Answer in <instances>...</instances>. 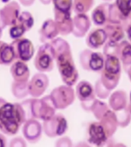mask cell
<instances>
[{"instance_id":"obj_1","label":"cell","mask_w":131,"mask_h":147,"mask_svg":"<svg viewBox=\"0 0 131 147\" xmlns=\"http://www.w3.org/2000/svg\"><path fill=\"white\" fill-rule=\"evenodd\" d=\"M22 105L11 103L0 97V130L8 136L18 133L21 126L27 120Z\"/></svg>"},{"instance_id":"obj_2","label":"cell","mask_w":131,"mask_h":147,"mask_svg":"<svg viewBox=\"0 0 131 147\" xmlns=\"http://www.w3.org/2000/svg\"><path fill=\"white\" fill-rule=\"evenodd\" d=\"M55 61L64 84L70 87L75 84L78 80L79 74L74 61L71 47L58 53L55 56Z\"/></svg>"},{"instance_id":"obj_3","label":"cell","mask_w":131,"mask_h":147,"mask_svg":"<svg viewBox=\"0 0 131 147\" xmlns=\"http://www.w3.org/2000/svg\"><path fill=\"white\" fill-rule=\"evenodd\" d=\"M56 110L50 95L42 98H32L31 113L34 119H41L43 121L48 120L56 114Z\"/></svg>"},{"instance_id":"obj_4","label":"cell","mask_w":131,"mask_h":147,"mask_svg":"<svg viewBox=\"0 0 131 147\" xmlns=\"http://www.w3.org/2000/svg\"><path fill=\"white\" fill-rule=\"evenodd\" d=\"M55 61V55L50 43L43 44L39 47L34 56V67L41 73L50 72L54 68Z\"/></svg>"},{"instance_id":"obj_5","label":"cell","mask_w":131,"mask_h":147,"mask_svg":"<svg viewBox=\"0 0 131 147\" xmlns=\"http://www.w3.org/2000/svg\"><path fill=\"white\" fill-rule=\"evenodd\" d=\"M50 96L56 109L64 110L74 103L76 94L72 87L61 85L53 89Z\"/></svg>"},{"instance_id":"obj_6","label":"cell","mask_w":131,"mask_h":147,"mask_svg":"<svg viewBox=\"0 0 131 147\" xmlns=\"http://www.w3.org/2000/svg\"><path fill=\"white\" fill-rule=\"evenodd\" d=\"M43 122V131L48 137L61 136L64 135L68 129V121L61 113H57L50 119Z\"/></svg>"},{"instance_id":"obj_7","label":"cell","mask_w":131,"mask_h":147,"mask_svg":"<svg viewBox=\"0 0 131 147\" xmlns=\"http://www.w3.org/2000/svg\"><path fill=\"white\" fill-rule=\"evenodd\" d=\"M104 61V55L100 52H94L90 49H85L80 52V65L86 71H102Z\"/></svg>"},{"instance_id":"obj_8","label":"cell","mask_w":131,"mask_h":147,"mask_svg":"<svg viewBox=\"0 0 131 147\" xmlns=\"http://www.w3.org/2000/svg\"><path fill=\"white\" fill-rule=\"evenodd\" d=\"M75 94L80 101L83 109L85 111H90L92 105L97 99L94 86L87 80H82L76 86Z\"/></svg>"},{"instance_id":"obj_9","label":"cell","mask_w":131,"mask_h":147,"mask_svg":"<svg viewBox=\"0 0 131 147\" xmlns=\"http://www.w3.org/2000/svg\"><path fill=\"white\" fill-rule=\"evenodd\" d=\"M16 54V61H29L34 55V47L32 41L26 38H20L14 40L11 43Z\"/></svg>"},{"instance_id":"obj_10","label":"cell","mask_w":131,"mask_h":147,"mask_svg":"<svg viewBox=\"0 0 131 147\" xmlns=\"http://www.w3.org/2000/svg\"><path fill=\"white\" fill-rule=\"evenodd\" d=\"M49 85V78L45 73L35 74L32 79L28 80V94L32 98H39L45 92Z\"/></svg>"},{"instance_id":"obj_11","label":"cell","mask_w":131,"mask_h":147,"mask_svg":"<svg viewBox=\"0 0 131 147\" xmlns=\"http://www.w3.org/2000/svg\"><path fill=\"white\" fill-rule=\"evenodd\" d=\"M42 125L36 119H27L23 124L22 133L25 140L31 143H36L41 140L42 136Z\"/></svg>"},{"instance_id":"obj_12","label":"cell","mask_w":131,"mask_h":147,"mask_svg":"<svg viewBox=\"0 0 131 147\" xmlns=\"http://www.w3.org/2000/svg\"><path fill=\"white\" fill-rule=\"evenodd\" d=\"M2 19L6 26H12L16 23L21 14L20 5L16 1H11L0 9Z\"/></svg>"},{"instance_id":"obj_13","label":"cell","mask_w":131,"mask_h":147,"mask_svg":"<svg viewBox=\"0 0 131 147\" xmlns=\"http://www.w3.org/2000/svg\"><path fill=\"white\" fill-rule=\"evenodd\" d=\"M55 22L57 25L59 34L65 36L72 33L73 31V18H71V13L63 12L54 9Z\"/></svg>"},{"instance_id":"obj_14","label":"cell","mask_w":131,"mask_h":147,"mask_svg":"<svg viewBox=\"0 0 131 147\" xmlns=\"http://www.w3.org/2000/svg\"><path fill=\"white\" fill-rule=\"evenodd\" d=\"M109 139L106 131L101 122H93L88 126V142L95 145L96 146L101 145Z\"/></svg>"},{"instance_id":"obj_15","label":"cell","mask_w":131,"mask_h":147,"mask_svg":"<svg viewBox=\"0 0 131 147\" xmlns=\"http://www.w3.org/2000/svg\"><path fill=\"white\" fill-rule=\"evenodd\" d=\"M59 34V30L55 20L47 19L43 22L39 29V38L42 43H49L57 38Z\"/></svg>"},{"instance_id":"obj_16","label":"cell","mask_w":131,"mask_h":147,"mask_svg":"<svg viewBox=\"0 0 131 147\" xmlns=\"http://www.w3.org/2000/svg\"><path fill=\"white\" fill-rule=\"evenodd\" d=\"M91 25L89 16L86 14H77L73 18L72 34L77 38L85 36Z\"/></svg>"},{"instance_id":"obj_17","label":"cell","mask_w":131,"mask_h":147,"mask_svg":"<svg viewBox=\"0 0 131 147\" xmlns=\"http://www.w3.org/2000/svg\"><path fill=\"white\" fill-rule=\"evenodd\" d=\"M10 73L14 81L28 82L30 78V70L26 63L22 61H16L10 67Z\"/></svg>"},{"instance_id":"obj_18","label":"cell","mask_w":131,"mask_h":147,"mask_svg":"<svg viewBox=\"0 0 131 147\" xmlns=\"http://www.w3.org/2000/svg\"><path fill=\"white\" fill-rule=\"evenodd\" d=\"M107 36L103 28H96L88 33L86 38V44L90 49H98L105 45Z\"/></svg>"},{"instance_id":"obj_19","label":"cell","mask_w":131,"mask_h":147,"mask_svg":"<svg viewBox=\"0 0 131 147\" xmlns=\"http://www.w3.org/2000/svg\"><path fill=\"white\" fill-rule=\"evenodd\" d=\"M100 122L105 129L107 137H112L118 126V122L115 112H113V110H108L104 113L103 117L100 119Z\"/></svg>"},{"instance_id":"obj_20","label":"cell","mask_w":131,"mask_h":147,"mask_svg":"<svg viewBox=\"0 0 131 147\" xmlns=\"http://www.w3.org/2000/svg\"><path fill=\"white\" fill-rule=\"evenodd\" d=\"M103 28L107 36V41L119 44L120 41L124 40L125 32L120 24L107 23Z\"/></svg>"},{"instance_id":"obj_21","label":"cell","mask_w":131,"mask_h":147,"mask_svg":"<svg viewBox=\"0 0 131 147\" xmlns=\"http://www.w3.org/2000/svg\"><path fill=\"white\" fill-rule=\"evenodd\" d=\"M127 96L126 92L120 90L113 92L109 98V106L113 112H118L127 107Z\"/></svg>"},{"instance_id":"obj_22","label":"cell","mask_w":131,"mask_h":147,"mask_svg":"<svg viewBox=\"0 0 131 147\" xmlns=\"http://www.w3.org/2000/svg\"><path fill=\"white\" fill-rule=\"evenodd\" d=\"M110 3L104 2L95 8L91 14V18L94 25L104 26L108 22V10Z\"/></svg>"},{"instance_id":"obj_23","label":"cell","mask_w":131,"mask_h":147,"mask_svg":"<svg viewBox=\"0 0 131 147\" xmlns=\"http://www.w3.org/2000/svg\"><path fill=\"white\" fill-rule=\"evenodd\" d=\"M117 57L123 63L124 70L126 71L131 66V43L123 40L118 44Z\"/></svg>"},{"instance_id":"obj_24","label":"cell","mask_w":131,"mask_h":147,"mask_svg":"<svg viewBox=\"0 0 131 147\" xmlns=\"http://www.w3.org/2000/svg\"><path fill=\"white\" fill-rule=\"evenodd\" d=\"M16 61V54L11 44L0 41V64L9 65Z\"/></svg>"},{"instance_id":"obj_25","label":"cell","mask_w":131,"mask_h":147,"mask_svg":"<svg viewBox=\"0 0 131 147\" xmlns=\"http://www.w3.org/2000/svg\"><path fill=\"white\" fill-rule=\"evenodd\" d=\"M120 74H116L108 73V72L104 71L103 69H102L100 80H101L103 86L110 91V90L114 89L115 87L117 86V84H119Z\"/></svg>"},{"instance_id":"obj_26","label":"cell","mask_w":131,"mask_h":147,"mask_svg":"<svg viewBox=\"0 0 131 147\" xmlns=\"http://www.w3.org/2000/svg\"><path fill=\"white\" fill-rule=\"evenodd\" d=\"M105 61L103 70L108 73L111 74H121V66H120V60L117 56H105Z\"/></svg>"},{"instance_id":"obj_27","label":"cell","mask_w":131,"mask_h":147,"mask_svg":"<svg viewBox=\"0 0 131 147\" xmlns=\"http://www.w3.org/2000/svg\"><path fill=\"white\" fill-rule=\"evenodd\" d=\"M28 82H18L13 81L11 84V90L13 96L17 99L25 98L28 95Z\"/></svg>"},{"instance_id":"obj_28","label":"cell","mask_w":131,"mask_h":147,"mask_svg":"<svg viewBox=\"0 0 131 147\" xmlns=\"http://www.w3.org/2000/svg\"><path fill=\"white\" fill-rule=\"evenodd\" d=\"M94 4V0H73V9L77 14H86Z\"/></svg>"},{"instance_id":"obj_29","label":"cell","mask_w":131,"mask_h":147,"mask_svg":"<svg viewBox=\"0 0 131 147\" xmlns=\"http://www.w3.org/2000/svg\"><path fill=\"white\" fill-rule=\"evenodd\" d=\"M125 16L119 10L116 3H111L109 5L108 10V22L113 24H120Z\"/></svg>"},{"instance_id":"obj_30","label":"cell","mask_w":131,"mask_h":147,"mask_svg":"<svg viewBox=\"0 0 131 147\" xmlns=\"http://www.w3.org/2000/svg\"><path fill=\"white\" fill-rule=\"evenodd\" d=\"M16 23L20 25L21 26H22L27 32L32 28L33 25H34V20L33 16L29 11H25L21 12Z\"/></svg>"},{"instance_id":"obj_31","label":"cell","mask_w":131,"mask_h":147,"mask_svg":"<svg viewBox=\"0 0 131 147\" xmlns=\"http://www.w3.org/2000/svg\"><path fill=\"white\" fill-rule=\"evenodd\" d=\"M108 110H110V109L108 108V106L105 103L96 99L94 100L93 105H92L90 111L93 113L94 117H96L98 120H100Z\"/></svg>"},{"instance_id":"obj_32","label":"cell","mask_w":131,"mask_h":147,"mask_svg":"<svg viewBox=\"0 0 131 147\" xmlns=\"http://www.w3.org/2000/svg\"><path fill=\"white\" fill-rule=\"evenodd\" d=\"M54 9L63 12L71 13L73 9V0H53Z\"/></svg>"},{"instance_id":"obj_33","label":"cell","mask_w":131,"mask_h":147,"mask_svg":"<svg viewBox=\"0 0 131 147\" xmlns=\"http://www.w3.org/2000/svg\"><path fill=\"white\" fill-rule=\"evenodd\" d=\"M115 113L117 116L118 126L121 127H126L128 126L131 121V114L127 110V107L118 112H115Z\"/></svg>"},{"instance_id":"obj_34","label":"cell","mask_w":131,"mask_h":147,"mask_svg":"<svg viewBox=\"0 0 131 147\" xmlns=\"http://www.w3.org/2000/svg\"><path fill=\"white\" fill-rule=\"evenodd\" d=\"M25 32L26 31L25 30V28L17 23L11 26L9 28V35L11 37V38H12L13 40L22 38L23 35L25 34Z\"/></svg>"},{"instance_id":"obj_35","label":"cell","mask_w":131,"mask_h":147,"mask_svg":"<svg viewBox=\"0 0 131 147\" xmlns=\"http://www.w3.org/2000/svg\"><path fill=\"white\" fill-rule=\"evenodd\" d=\"M115 3L124 16L131 14V0H116Z\"/></svg>"},{"instance_id":"obj_36","label":"cell","mask_w":131,"mask_h":147,"mask_svg":"<svg viewBox=\"0 0 131 147\" xmlns=\"http://www.w3.org/2000/svg\"><path fill=\"white\" fill-rule=\"evenodd\" d=\"M94 90L97 96L101 99H107L110 94V90L103 86L100 79L96 82V84L94 86Z\"/></svg>"},{"instance_id":"obj_37","label":"cell","mask_w":131,"mask_h":147,"mask_svg":"<svg viewBox=\"0 0 131 147\" xmlns=\"http://www.w3.org/2000/svg\"><path fill=\"white\" fill-rule=\"evenodd\" d=\"M55 147H73V143L70 138L63 136L58 139L55 142Z\"/></svg>"},{"instance_id":"obj_38","label":"cell","mask_w":131,"mask_h":147,"mask_svg":"<svg viewBox=\"0 0 131 147\" xmlns=\"http://www.w3.org/2000/svg\"><path fill=\"white\" fill-rule=\"evenodd\" d=\"M9 147H27V143L25 139L18 136V137L13 138L11 140Z\"/></svg>"},{"instance_id":"obj_39","label":"cell","mask_w":131,"mask_h":147,"mask_svg":"<svg viewBox=\"0 0 131 147\" xmlns=\"http://www.w3.org/2000/svg\"><path fill=\"white\" fill-rule=\"evenodd\" d=\"M115 144L116 143H115L114 141L111 138H109V139L106 140L105 142H103V143H101V145H99L96 147H113Z\"/></svg>"},{"instance_id":"obj_40","label":"cell","mask_w":131,"mask_h":147,"mask_svg":"<svg viewBox=\"0 0 131 147\" xmlns=\"http://www.w3.org/2000/svg\"><path fill=\"white\" fill-rule=\"evenodd\" d=\"M35 0H18V2L25 7H30L34 4Z\"/></svg>"},{"instance_id":"obj_41","label":"cell","mask_w":131,"mask_h":147,"mask_svg":"<svg viewBox=\"0 0 131 147\" xmlns=\"http://www.w3.org/2000/svg\"><path fill=\"white\" fill-rule=\"evenodd\" d=\"M0 147H7L6 138L1 133H0Z\"/></svg>"},{"instance_id":"obj_42","label":"cell","mask_w":131,"mask_h":147,"mask_svg":"<svg viewBox=\"0 0 131 147\" xmlns=\"http://www.w3.org/2000/svg\"><path fill=\"white\" fill-rule=\"evenodd\" d=\"M5 27H6V25H5L4 21L2 19V15H1V12H0V33L2 34V30L4 29Z\"/></svg>"},{"instance_id":"obj_43","label":"cell","mask_w":131,"mask_h":147,"mask_svg":"<svg viewBox=\"0 0 131 147\" xmlns=\"http://www.w3.org/2000/svg\"><path fill=\"white\" fill-rule=\"evenodd\" d=\"M74 147H91L87 142H80L76 145Z\"/></svg>"},{"instance_id":"obj_44","label":"cell","mask_w":131,"mask_h":147,"mask_svg":"<svg viewBox=\"0 0 131 147\" xmlns=\"http://www.w3.org/2000/svg\"><path fill=\"white\" fill-rule=\"evenodd\" d=\"M125 33H126L127 37H128V38L130 39V41H131V26L129 28H127V30L125 32Z\"/></svg>"},{"instance_id":"obj_45","label":"cell","mask_w":131,"mask_h":147,"mask_svg":"<svg viewBox=\"0 0 131 147\" xmlns=\"http://www.w3.org/2000/svg\"><path fill=\"white\" fill-rule=\"evenodd\" d=\"M53 0H39V2L43 5H49Z\"/></svg>"},{"instance_id":"obj_46","label":"cell","mask_w":131,"mask_h":147,"mask_svg":"<svg viewBox=\"0 0 131 147\" xmlns=\"http://www.w3.org/2000/svg\"><path fill=\"white\" fill-rule=\"evenodd\" d=\"M127 110H129V112L131 114V91L130 94V101H129V103L127 104Z\"/></svg>"},{"instance_id":"obj_47","label":"cell","mask_w":131,"mask_h":147,"mask_svg":"<svg viewBox=\"0 0 131 147\" xmlns=\"http://www.w3.org/2000/svg\"><path fill=\"white\" fill-rule=\"evenodd\" d=\"M125 71H126V73H127V74H128V76H129V78H130V81H131V66L128 69H126Z\"/></svg>"},{"instance_id":"obj_48","label":"cell","mask_w":131,"mask_h":147,"mask_svg":"<svg viewBox=\"0 0 131 147\" xmlns=\"http://www.w3.org/2000/svg\"><path fill=\"white\" fill-rule=\"evenodd\" d=\"M113 147H126V146L124 144H123V143H116Z\"/></svg>"},{"instance_id":"obj_49","label":"cell","mask_w":131,"mask_h":147,"mask_svg":"<svg viewBox=\"0 0 131 147\" xmlns=\"http://www.w3.org/2000/svg\"><path fill=\"white\" fill-rule=\"evenodd\" d=\"M9 1H10V0H2V2H3V3H8V2H9Z\"/></svg>"},{"instance_id":"obj_50","label":"cell","mask_w":131,"mask_h":147,"mask_svg":"<svg viewBox=\"0 0 131 147\" xmlns=\"http://www.w3.org/2000/svg\"><path fill=\"white\" fill-rule=\"evenodd\" d=\"M103 1H104V2H110V1H112V0H103Z\"/></svg>"},{"instance_id":"obj_51","label":"cell","mask_w":131,"mask_h":147,"mask_svg":"<svg viewBox=\"0 0 131 147\" xmlns=\"http://www.w3.org/2000/svg\"><path fill=\"white\" fill-rule=\"evenodd\" d=\"M2 33H0V38H1V37H2Z\"/></svg>"}]
</instances>
